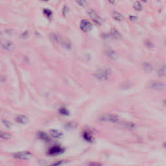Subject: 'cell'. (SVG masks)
I'll return each mask as SVG.
<instances>
[{
	"label": "cell",
	"mask_w": 166,
	"mask_h": 166,
	"mask_svg": "<svg viewBox=\"0 0 166 166\" xmlns=\"http://www.w3.org/2000/svg\"><path fill=\"white\" fill-rule=\"evenodd\" d=\"M112 17L114 18V19H115L116 21L118 22H121L123 19V16L116 11L112 13Z\"/></svg>",
	"instance_id": "17"
},
{
	"label": "cell",
	"mask_w": 166,
	"mask_h": 166,
	"mask_svg": "<svg viewBox=\"0 0 166 166\" xmlns=\"http://www.w3.org/2000/svg\"><path fill=\"white\" fill-rule=\"evenodd\" d=\"M88 14H89L90 17L92 19V20L96 23V24L101 25L104 22V20L101 17H100L99 14L96 13L94 10L90 9L88 10Z\"/></svg>",
	"instance_id": "4"
},
{
	"label": "cell",
	"mask_w": 166,
	"mask_h": 166,
	"mask_svg": "<svg viewBox=\"0 0 166 166\" xmlns=\"http://www.w3.org/2000/svg\"><path fill=\"white\" fill-rule=\"evenodd\" d=\"M100 121H105V122H110V123H117V122L119 121V117L115 115V114H105L102 115L100 118Z\"/></svg>",
	"instance_id": "3"
},
{
	"label": "cell",
	"mask_w": 166,
	"mask_h": 166,
	"mask_svg": "<svg viewBox=\"0 0 166 166\" xmlns=\"http://www.w3.org/2000/svg\"><path fill=\"white\" fill-rule=\"evenodd\" d=\"M67 162H68L67 160H60V161L57 162L52 164L49 165V166H61V165H62L63 164H64L65 163H66Z\"/></svg>",
	"instance_id": "23"
},
{
	"label": "cell",
	"mask_w": 166,
	"mask_h": 166,
	"mask_svg": "<svg viewBox=\"0 0 166 166\" xmlns=\"http://www.w3.org/2000/svg\"><path fill=\"white\" fill-rule=\"evenodd\" d=\"M110 34H111L112 38H115V39H117V40H119V39L121 38V33L116 28L111 29V30H110Z\"/></svg>",
	"instance_id": "14"
},
{
	"label": "cell",
	"mask_w": 166,
	"mask_h": 166,
	"mask_svg": "<svg viewBox=\"0 0 166 166\" xmlns=\"http://www.w3.org/2000/svg\"><path fill=\"white\" fill-rule=\"evenodd\" d=\"M58 112L62 116H69L70 115V111L65 107H61L59 108Z\"/></svg>",
	"instance_id": "19"
},
{
	"label": "cell",
	"mask_w": 166,
	"mask_h": 166,
	"mask_svg": "<svg viewBox=\"0 0 166 166\" xmlns=\"http://www.w3.org/2000/svg\"><path fill=\"white\" fill-rule=\"evenodd\" d=\"M165 72H166V68H165V66H163L161 68H160V70H159V74L160 75V76H164V75L165 74Z\"/></svg>",
	"instance_id": "25"
},
{
	"label": "cell",
	"mask_w": 166,
	"mask_h": 166,
	"mask_svg": "<svg viewBox=\"0 0 166 166\" xmlns=\"http://www.w3.org/2000/svg\"><path fill=\"white\" fill-rule=\"evenodd\" d=\"M49 134L51 137L57 139H60L63 136V133L57 129H51L49 130Z\"/></svg>",
	"instance_id": "12"
},
{
	"label": "cell",
	"mask_w": 166,
	"mask_h": 166,
	"mask_svg": "<svg viewBox=\"0 0 166 166\" xmlns=\"http://www.w3.org/2000/svg\"><path fill=\"white\" fill-rule=\"evenodd\" d=\"M43 14H44V15L46 16L48 18H50L53 15L52 11H51L49 9H44L43 10Z\"/></svg>",
	"instance_id": "22"
},
{
	"label": "cell",
	"mask_w": 166,
	"mask_h": 166,
	"mask_svg": "<svg viewBox=\"0 0 166 166\" xmlns=\"http://www.w3.org/2000/svg\"><path fill=\"white\" fill-rule=\"evenodd\" d=\"M0 138L2 140H10L11 138V135L9 133L2 131V130H0Z\"/></svg>",
	"instance_id": "18"
},
{
	"label": "cell",
	"mask_w": 166,
	"mask_h": 166,
	"mask_svg": "<svg viewBox=\"0 0 166 166\" xmlns=\"http://www.w3.org/2000/svg\"><path fill=\"white\" fill-rule=\"evenodd\" d=\"M64 151H65L64 148L62 147L60 145H55L50 147L48 151H47V155L50 156H56V155H61V154H62Z\"/></svg>",
	"instance_id": "2"
},
{
	"label": "cell",
	"mask_w": 166,
	"mask_h": 166,
	"mask_svg": "<svg viewBox=\"0 0 166 166\" xmlns=\"http://www.w3.org/2000/svg\"><path fill=\"white\" fill-rule=\"evenodd\" d=\"M38 136L40 140L46 142H49L51 141V139L49 136H48V134H47L44 132H39L38 134Z\"/></svg>",
	"instance_id": "15"
},
{
	"label": "cell",
	"mask_w": 166,
	"mask_h": 166,
	"mask_svg": "<svg viewBox=\"0 0 166 166\" xmlns=\"http://www.w3.org/2000/svg\"><path fill=\"white\" fill-rule=\"evenodd\" d=\"M133 7L136 10L141 11L142 10V8H143V6H142V4L140 2L136 1L133 4Z\"/></svg>",
	"instance_id": "21"
},
{
	"label": "cell",
	"mask_w": 166,
	"mask_h": 166,
	"mask_svg": "<svg viewBox=\"0 0 166 166\" xmlns=\"http://www.w3.org/2000/svg\"><path fill=\"white\" fill-rule=\"evenodd\" d=\"M144 68L145 72H147V73H150L151 72H152L153 66H152L151 64H150V63L145 62L144 64Z\"/></svg>",
	"instance_id": "20"
},
{
	"label": "cell",
	"mask_w": 166,
	"mask_h": 166,
	"mask_svg": "<svg viewBox=\"0 0 166 166\" xmlns=\"http://www.w3.org/2000/svg\"><path fill=\"white\" fill-rule=\"evenodd\" d=\"M77 3H78L80 6H84L86 4V2L85 1H77Z\"/></svg>",
	"instance_id": "28"
},
{
	"label": "cell",
	"mask_w": 166,
	"mask_h": 166,
	"mask_svg": "<svg viewBox=\"0 0 166 166\" xmlns=\"http://www.w3.org/2000/svg\"><path fill=\"white\" fill-rule=\"evenodd\" d=\"M82 137L84 139L88 142H92L93 141V137L92 133L89 131H84L82 133Z\"/></svg>",
	"instance_id": "13"
},
{
	"label": "cell",
	"mask_w": 166,
	"mask_h": 166,
	"mask_svg": "<svg viewBox=\"0 0 166 166\" xmlns=\"http://www.w3.org/2000/svg\"><path fill=\"white\" fill-rule=\"evenodd\" d=\"M121 125L130 130H134L136 128V125L134 123H130V122H123V123H121Z\"/></svg>",
	"instance_id": "16"
},
{
	"label": "cell",
	"mask_w": 166,
	"mask_h": 166,
	"mask_svg": "<svg viewBox=\"0 0 166 166\" xmlns=\"http://www.w3.org/2000/svg\"><path fill=\"white\" fill-rule=\"evenodd\" d=\"M50 38L53 42H54L55 43H59V44H60V43L62 44L63 40H64V39L62 38V37L60 34H58L57 33H55L50 34Z\"/></svg>",
	"instance_id": "9"
},
{
	"label": "cell",
	"mask_w": 166,
	"mask_h": 166,
	"mask_svg": "<svg viewBox=\"0 0 166 166\" xmlns=\"http://www.w3.org/2000/svg\"><path fill=\"white\" fill-rule=\"evenodd\" d=\"M92 24L90 21L87 19H82L80 23V28L83 32H88L92 29Z\"/></svg>",
	"instance_id": "7"
},
{
	"label": "cell",
	"mask_w": 166,
	"mask_h": 166,
	"mask_svg": "<svg viewBox=\"0 0 166 166\" xmlns=\"http://www.w3.org/2000/svg\"><path fill=\"white\" fill-rule=\"evenodd\" d=\"M2 48L8 52H12L15 48L14 43L10 40H4L1 43Z\"/></svg>",
	"instance_id": "8"
},
{
	"label": "cell",
	"mask_w": 166,
	"mask_h": 166,
	"mask_svg": "<svg viewBox=\"0 0 166 166\" xmlns=\"http://www.w3.org/2000/svg\"><path fill=\"white\" fill-rule=\"evenodd\" d=\"M2 123L3 124L5 125L7 128L8 129H10L11 128L12 126V123H10V121H9V120H2Z\"/></svg>",
	"instance_id": "24"
},
{
	"label": "cell",
	"mask_w": 166,
	"mask_h": 166,
	"mask_svg": "<svg viewBox=\"0 0 166 166\" xmlns=\"http://www.w3.org/2000/svg\"><path fill=\"white\" fill-rule=\"evenodd\" d=\"M129 18H130V19H131V21H135L136 19V17L133 16H130Z\"/></svg>",
	"instance_id": "29"
},
{
	"label": "cell",
	"mask_w": 166,
	"mask_h": 166,
	"mask_svg": "<svg viewBox=\"0 0 166 166\" xmlns=\"http://www.w3.org/2000/svg\"><path fill=\"white\" fill-rule=\"evenodd\" d=\"M88 165L90 166H101L102 164L99 162H89Z\"/></svg>",
	"instance_id": "27"
},
{
	"label": "cell",
	"mask_w": 166,
	"mask_h": 166,
	"mask_svg": "<svg viewBox=\"0 0 166 166\" xmlns=\"http://www.w3.org/2000/svg\"><path fill=\"white\" fill-rule=\"evenodd\" d=\"M13 156L16 159L22 160H27L31 159L33 157V154L29 151H20L18 153H15Z\"/></svg>",
	"instance_id": "5"
},
{
	"label": "cell",
	"mask_w": 166,
	"mask_h": 166,
	"mask_svg": "<svg viewBox=\"0 0 166 166\" xmlns=\"http://www.w3.org/2000/svg\"><path fill=\"white\" fill-rule=\"evenodd\" d=\"M1 110L0 109V114H1Z\"/></svg>",
	"instance_id": "30"
},
{
	"label": "cell",
	"mask_w": 166,
	"mask_h": 166,
	"mask_svg": "<svg viewBox=\"0 0 166 166\" xmlns=\"http://www.w3.org/2000/svg\"><path fill=\"white\" fill-rule=\"evenodd\" d=\"M111 70L108 68H101L97 70L94 76L97 79L101 81H106L108 79L109 76L111 75Z\"/></svg>",
	"instance_id": "1"
},
{
	"label": "cell",
	"mask_w": 166,
	"mask_h": 166,
	"mask_svg": "<svg viewBox=\"0 0 166 166\" xmlns=\"http://www.w3.org/2000/svg\"><path fill=\"white\" fill-rule=\"evenodd\" d=\"M16 122L18 123L25 125L29 123V119L28 117H27L25 115H18L16 117Z\"/></svg>",
	"instance_id": "10"
},
{
	"label": "cell",
	"mask_w": 166,
	"mask_h": 166,
	"mask_svg": "<svg viewBox=\"0 0 166 166\" xmlns=\"http://www.w3.org/2000/svg\"><path fill=\"white\" fill-rule=\"evenodd\" d=\"M105 54L106 55V56H107L109 58L112 59V60H116V59L117 58V53H116V51H114L112 49L110 48L106 49L105 51Z\"/></svg>",
	"instance_id": "11"
},
{
	"label": "cell",
	"mask_w": 166,
	"mask_h": 166,
	"mask_svg": "<svg viewBox=\"0 0 166 166\" xmlns=\"http://www.w3.org/2000/svg\"><path fill=\"white\" fill-rule=\"evenodd\" d=\"M69 12V9H68V7H67L66 5H65L64 7H63V9H62V14L64 16H66L67 13H68Z\"/></svg>",
	"instance_id": "26"
},
{
	"label": "cell",
	"mask_w": 166,
	"mask_h": 166,
	"mask_svg": "<svg viewBox=\"0 0 166 166\" xmlns=\"http://www.w3.org/2000/svg\"><path fill=\"white\" fill-rule=\"evenodd\" d=\"M147 88L154 90H162L164 89L165 85L163 82L159 81H152L149 82L147 85Z\"/></svg>",
	"instance_id": "6"
}]
</instances>
